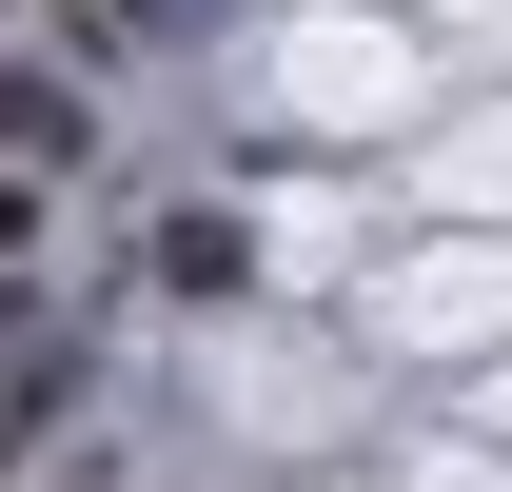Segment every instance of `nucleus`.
Returning <instances> with one entry per match:
<instances>
[{"label": "nucleus", "mask_w": 512, "mask_h": 492, "mask_svg": "<svg viewBox=\"0 0 512 492\" xmlns=\"http://www.w3.org/2000/svg\"><path fill=\"white\" fill-rule=\"evenodd\" d=\"M79 158H99V119H79V79L0 60V178H79Z\"/></svg>", "instance_id": "1"}, {"label": "nucleus", "mask_w": 512, "mask_h": 492, "mask_svg": "<svg viewBox=\"0 0 512 492\" xmlns=\"http://www.w3.org/2000/svg\"><path fill=\"white\" fill-rule=\"evenodd\" d=\"M40 197H60V178H0V256H20V237H40Z\"/></svg>", "instance_id": "3"}, {"label": "nucleus", "mask_w": 512, "mask_h": 492, "mask_svg": "<svg viewBox=\"0 0 512 492\" xmlns=\"http://www.w3.org/2000/svg\"><path fill=\"white\" fill-rule=\"evenodd\" d=\"M20 414H40V374H20V394H0V473H20Z\"/></svg>", "instance_id": "4"}, {"label": "nucleus", "mask_w": 512, "mask_h": 492, "mask_svg": "<svg viewBox=\"0 0 512 492\" xmlns=\"http://www.w3.org/2000/svg\"><path fill=\"white\" fill-rule=\"evenodd\" d=\"M217 276H256V237L217 197H178V217H158V296H217Z\"/></svg>", "instance_id": "2"}]
</instances>
